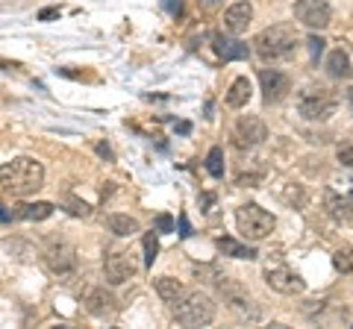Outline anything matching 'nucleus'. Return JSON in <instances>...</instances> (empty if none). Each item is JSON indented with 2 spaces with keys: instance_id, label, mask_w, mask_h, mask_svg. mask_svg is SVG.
Returning a JSON list of instances; mask_svg holds the SVG:
<instances>
[{
  "instance_id": "obj_1",
  "label": "nucleus",
  "mask_w": 353,
  "mask_h": 329,
  "mask_svg": "<svg viewBox=\"0 0 353 329\" xmlns=\"http://www.w3.org/2000/svg\"><path fill=\"white\" fill-rule=\"evenodd\" d=\"M0 185L15 194V197H27V194H36L41 185H44V168L41 162L30 159V156H18L12 162H6L0 168Z\"/></svg>"
},
{
  "instance_id": "obj_2",
  "label": "nucleus",
  "mask_w": 353,
  "mask_h": 329,
  "mask_svg": "<svg viewBox=\"0 0 353 329\" xmlns=\"http://www.w3.org/2000/svg\"><path fill=\"white\" fill-rule=\"evenodd\" d=\"M297 30L294 24H274V27H265L253 45H256V53L265 62H277V59H289L294 47H297Z\"/></svg>"
},
{
  "instance_id": "obj_3",
  "label": "nucleus",
  "mask_w": 353,
  "mask_h": 329,
  "mask_svg": "<svg viewBox=\"0 0 353 329\" xmlns=\"http://www.w3.org/2000/svg\"><path fill=\"white\" fill-rule=\"evenodd\" d=\"M174 321L183 326H209L215 321V303L203 291H192L176 300L174 306Z\"/></svg>"
},
{
  "instance_id": "obj_4",
  "label": "nucleus",
  "mask_w": 353,
  "mask_h": 329,
  "mask_svg": "<svg viewBox=\"0 0 353 329\" xmlns=\"http://www.w3.org/2000/svg\"><path fill=\"white\" fill-rule=\"evenodd\" d=\"M339 109V97L324 89V85H306V89L297 94V112L306 120H327L333 118Z\"/></svg>"
},
{
  "instance_id": "obj_5",
  "label": "nucleus",
  "mask_w": 353,
  "mask_h": 329,
  "mask_svg": "<svg viewBox=\"0 0 353 329\" xmlns=\"http://www.w3.org/2000/svg\"><path fill=\"white\" fill-rule=\"evenodd\" d=\"M236 226H239V233L245 241H262L274 233L277 221H274V215L268 209H262L256 203H248L236 212Z\"/></svg>"
},
{
  "instance_id": "obj_6",
  "label": "nucleus",
  "mask_w": 353,
  "mask_h": 329,
  "mask_svg": "<svg viewBox=\"0 0 353 329\" xmlns=\"http://www.w3.org/2000/svg\"><path fill=\"white\" fill-rule=\"evenodd\" d=\"M262 277L265 282H268V288L274 291H280V294H301L303 291V279L297 277V273L285 265V262H268L262 270Z\"/></svg>"
},
{
  "instance_id": "obj_7",
  "label": "nucleus",
  "mask_w": 353,
  "mask_h": 329,
  "mask_svg": "<svg viewBox=\"0 0 353 329\" xmlns=\"http://www.w3.org/2000/svg\"><path fill=\"white\" fill-rule=\"evenodd\" d=\"M44 268L53 277H68V273L77 270V250L68 241H50L48 250H44Z\"/></svg>"
},
{
  "instance_id": "obj_8",
  "label": "nucleus",
  "mask_w": 353,
  "mask_h": 329,
  "mask_svg": "<svg viewBox=\"0 0 353 329\" xmlns=\"http://www.w3.org/2000/svg\"><path fill=\"white\" fill-rule=\"evenodd\" d=\"M268 138V127H265V120L256 118V115H241L233 127V145L239 150H250L262 145V141Z\"/></svg>"
},
{
  "instance_id": "obj_9",
  "label": "nucleus",
  "mask_w": 353,
  "mask_h": 329,
  "mask_svg": "<svg viewBox=\"0 0 353 329\" xmlns=\"http://www.w3.org/2000/svg\"><path fill=\"white\" fill-rule=\"evenodd\" d=\"M294 18L309 30H324L333 18V6H330V0H297Z\"/></svg>"
},
{
  "instance_id": "obj_10",
  "label": "nucleus",
  "mask_w": 353,
  "mask_h": 329,
  "mask_svg": "<svg viewBox=\"0 0 353 329\" xmlns=\"http://www.w3.org/2000/svg\"><path fill=\"white\" fill-rule=\"evenodd\" d=\"M139 265L132 262V256L127 250H109L106 259H103V273H106V282L112 285H124L127 279L136 277Z\"/></svg>"
},
{
  "instance_id": "obj_11",
  "label": "nucleus",
  "mask_w": 353,
  "mask_h": 329,
  "mask_svg": "<svg viewBox=\"0 0 353 329\" xmlns=\"http://www.w3.org/2000/svg\"><path fill=\"white\" fill-rule=\"evenodd\" d=\"M259 83H262V97L265 103H280L285 94L292 92V80L277 68H262L259 71Z\"/></svg>"
},
{
  "instance_id": "obj_12",
  "label": "nucleus",
  "mask_w": 353,
  "mask_h": 329,
  "mask_svg": "<svg viewBox=\"0 0 353 329\" xmlns=\"http://www.w3.org/2000/svg\"><path fill=\"white\" fill-rule=\"evenodd\" d=\"M85 309L92 312L94 317H115L121 306H118V297L112 291L92 288V291H88V297H85Z\"/></svg>"
},
{
  "instance_id": "obj_13",
  "label": "nucleus",
  "mask_w": 353,
  "mask_h": 329,
  "mask_svg": "<svg viewBox=\"0 0 353 329\" xmlns=\"http://www.w3.org/2000/svg\"><path fill=\"white\" fill-rule=\"evenodd\" d=\"M212 47L224 62H239V59L250 56V47L245 45V41L230 39V36H224V32H212Z\"/></svg>"
},
{
  "instance_id": "obj_14",
  "label": "nucleus",
  "mask_w": 353,
  "mask_h": 329,
  "mask_svg": "<svg viewBox=\"0 0 353 329\" xmlns=\"http://www.w3.org/2000/svg\"><path fill=\"white\" fill-rule=\"evenodd\" d=\"M250 18H253V6L248 0H241V3H233L224 12V30L233 32V36H241L248 27H250Z\"/></svg>"
},
{
  "instance_id": "obj_15",
  "label": "nucleus",
  "mask_w": 353,
  "mask_h": 329,
  "mask_svg": "<svg viewBox=\"0 0 353 329\" xmlns=\"http://www.w3.org/2000/svg\"><path fill=\"white\" fill-rule=\"evenodd\" d=\"M327 74L333 76V80H341V83L353 80V59H350V53L345 47L330 50V56H327Z\"/></svg>"
},
{
  "instance_id": "obj_16",
  "label": "nucleus",
  "mask_w": 353,
  "mask_h": 329,
  "mask_svg": "<svg viewBox=\"0 0 353 329\" xmlns=\"http://www.w3.org/2000/svg\"><path fill=\"white\" fill-rule=\"evenodd\" d=\"M324 209L336 224H347L353 217V200L350 197H339L336 191H327L324 194Z\"/></svg>"
},
{
  "instance_id": "obj_17",
  "label": "nucleus",
  "mask_w": 353,
  "mask_h": 329,
  "mask_svg": "<svg viewBox=\"0 0 353 329\" xmlns=\"http://www.w3.org/2000/svg\"><path fill=\"white\" fill-rule=\"evenodd\" d=\"M218 288H221V294H224L227 303L233 306L236 312H241V315H248V312H250V315H253V309H250V297L239 288V285H233V282L224 277V282H218Z\"/></svg>"
},
{
  "instance_id": "obj_18",
  "label": "nucleus",
  "mask_w": 353,
  "mask_h": 329,
  "mask_svg": "<svg viewBox=\"0 0 353 329\" xmlns=\"http://www.w3.org/2000/svg\"><path fill=\"white\" fill-rule=\"evenodd\" d=\"M15 217H21V221H44V217L53 215V203L48 200H39V203H21L15 206Z\"/></svg>"
},
{
  "instance_id": "obj_19",
  "label": "nucleus",
  "mask_w": 353,
  "mask_h": 329,
  "mask_svg": "<svg viewBox=\"0 0 353 329\" xmlns=\"http://www.w3.org/2000/svg\"><path fill=\"white\" fill-rule=\"evenodd\" d=\"M153 288H157V294L165 300V303H176L180 297H185V285L180 279H174V277H159L157 282H153Z\"/></svg>"
},
{
  "instance_id": "obj_20",
  "label": "nucleus",
  "mask_w": 353,
  "mask_h": 329,
  "mask_svg": "<svg viewBox=\"0 0 353 329\" xmlns=\"http://www.w3.org/2000/svg\"><path fill=\"white\" fill-rule=\"evenodd\" d=\"M250 92H253V85H250L248 76H236L233 85H230V92H227V106H230V109H241V106H248Z\"/></svg>"
},
{
  "instance_id": "obj_21",
  "label": "nucleus",
  "mask_w": 353,
  "mask_h": 329,
  "mask_svg": "<svg viewBox=\"0 0 353 329\" xmlns=\"http://www.w3.org/2000/svg\"><path fill=\"white\" fill-rule=\"evenodd\" d=\"M215 244H218L221 253H224V256H233V259H256V256H259L253 247L239 244V241H236V238H230V235H221Z\"/></svg>"
},
{
  "instance_id": "obj_22",
  "label": "nucleus",
  "mask_w": 353,
  "mask_h": 329,
  "mask_svg": "<svg viewBox=\"0 0 353 329\" xmlns=\"http://www.w3.org/2000/svg\"><path fill=\"white\" fill-rule=\"evenodd\" d=\"M106 224H109V229H112L115 235H136L139 233V221L136 217H130V215H109Z\"/></svg>"
},
{
  "instance_id": "obj_23",
  "label": "nucleus",
  "mask_w": 353,
  "mask_h": 329,
  "mask_svg": "<svg viewBox=\"0 0 353 329\" xmlns=\"http://www.w3.org/2000/svg\"><path fill=\"white\" fill-rule=\"evenodd\" d=\"M206 171L212 173V177H224V150L221 147H212L209 150V156H206Z\"/></svg>"
},
{
  "instance_id": "obj_24",
  "label": "nucleus",
  "mask_w": 353,
  "mask_h": 329,
  "mask_svg": "<svg viewBox=\"0 0 353 329\" xmlns=\"http://www.w3.org/2000/svg\"><path fill=\"white\" fill-rule=\"evenodd\" d=\"M333 265H336V270H341V273H347V277H353V247H341V250H336Z\"/></svg>"
},
{
  "instance_id": "obj_25",
  "label": "nucleus",
  "mask_w": 353,
  "mask_h": 329,
  "mask_svg": "<svg viewBox=\"0 0 353 329\" xmlns=\"http://www.w3.org/2000/svg\"><path fill=\"white\" fill-rule=\"evenodd\" d=\"M141 244H145V265L153 268V262H157V256H159V238H157V233H145Z\"/></svg>"
},
{
  "instance_id": "obj_26",
  "label": "nucleus",
  "mask_w": 353,
  "mask_h": 329,
  "mask_svg": "<svg viewBox=\"0 0 353 329\" xmlns=\"http://www.w3.org/2000/svg\"><path fill=\"white\" fill-rule=\"evenodd\" d=\"M336 156H339V162L345 164V168H350V171H353V145H339Z\"/></svg>"
},
{
  "instance_id": "obj_27",
  "label": "nucleus",
  "mask_w": 353,
  "mask_h": 329,
  "mask_svg": "<svg viewBox=\"0 0 353 329\" xmlns=\"http://www.w3.org/2000/svg\"><path fill=\"white\" fill-rule=\"evenodd\" d=\"M68 206H71V215H83V217H88V215H92V209H88V206L85 203H80V200H77V197H68Z\"/></svg>"
},
{
  "instance_id": "obj_28",
  "label": "nucleus",
  "mask_w": 353,
  "mask_h": 329,
  "mask_svg": "<svg viewBox=\"0 0 353 329\" xmlns=\"http://www.w3.org/2000/svg\"><path fill=\"white\" fill-rule=\"evenodd\" d=\"M324 45H327V41H324L321 36H312V39H309V50H312V59H318V56H321Z\"/></svg>"
},
{
  "instance_id": "obj_29",
  "label": "nucleus",
  "mask_w": 353,
  "mask_h": 329,
  "mask_svg": "<svg viewBox=\"0 0 353 329\" xmlns=\"http://www.w3.org/2000/svg\"><path fill=\"white\" fill-rule=\"evenodd\" d=\"M157 226H159V233H171V229H174L171 215H159V217H157Z\"/></svg>"
},
{
  "instance_id": "obj_30",
  "label": "nucleus",
  "mask_w": 353,
  "mask_h": 329,
  "mask_svg": "<svg viewBox=\"0 0 353 329\" xmlns=\"http://www.w3.org/2000/svg\"><path fill=\"white\" fill-rule=\"evenodd\" d=\"M171 15H183V0H162Z\"/></svg>"
},
{
  "instance_id": "obj_31",
  "label": "nucleus",
  "mask_w": 353,
  "mask_h": 329,
  "mask_svg": "<svg viewBox=\"0 0 353 329\" xmlns=\"http://www.w3.org/2000/svg\"><path fill=\"white\" fill-rule=\"evenodd\" d=\"M50 18H59V6H48L39 12V21H50Z\"/></svg>"
},
{
  "instance_id": "obj_32",
  "label": "nucleus",
  "mask_w": 353,
  "mask_h": 329,
  "mask_svg": "<svg viewBox=\"0 0 353 329\" xmlns=\"http://www.w3.org/2000/svg\"><path fill=\"white\" fill-rule=\"evenodd\" d=\"M180 235L183 238L192 235V224H189V217H185V215H180Z\"/></svg>"
},
{
  "instance_id": "obj_33",
  "label": "nucleus",
  "mask_w": 353,
  "mask_h": 329,
  "mask_svg": "<svg viewBox=\"0 0 353 329\" xmlns=\"http://www.w3.org/2000/svg\"><path fill=\"white\" fill-rule=\"evenodd\" d=\"M12 217H15V215H12V212H9V209H6V206H3V203H0V224H9V221H12Z\"/></svg>"
},
{
  "instance_id": "obj_34",
  "label": "nucleus",
  "mask_w": 353,
  "mask_h": 329,
  "mask_svg": "<svg viewBox=\"0 0 353 329\" xmlns=\"http://www.w3.org/2000/svg\"><path fill=\"white\" fill-rule=\"evenodd\" d=\"M97 153H101V156H106V159H112V150H109L106 145H97Z\"/></svg>"
},
{
  "instance_id": "obj_35",
  "label": "nucleus",
  "mask_w": 353,
  "mask_h": 329,
  "mask_svg": "<svg viewBox=\"0 0 353 329\" xmlns=\"http://www.w3.org/2000/svg\"><path fill=\"white\" fill-rule=\"evenodd\" d=\"M221 0H201V6H206V9H212V6H218Z\"/></svg>"
}]
</instances>
